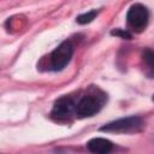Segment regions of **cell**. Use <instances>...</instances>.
<instances>
[{
    "label": "cell",
    "instance_id": "obj_1",
    "mask_svg": "<svg viewBox=\"0 0 154 154\" xmlns=\"http://www.w3.org/2000/svg\"><path fill=\"white\" fill-rule=\"evenodd\" d=\"M143 128L142 118L138 116H130L119 118L117 120L109 122L102 125L99 130L103 132H116V134H129V132H137Z\"/></svg>",
    "mask_w": 154,
    "mask_h": 154
},
{
    "label": "cell",
    "instance_id": "obj_2",
    "mask_svg": "<svg viewBox=\"0 0 154 154\" xmlns=\"http://www.w3.org/2000/svg\"><path fill=\"white\" fill-rule=\"evenodd\" d=\"M103 102V95L100 96L96 94H87L76 103V116L81 119L93 117L102 108Z\"/></svg>",
    "mask_w": 154,
    "mask_h": 154
},
{
    "label": "cell",
    "instance_id": "obj_3",
    "mask_svg": "<svg viewBox=\"0 0 154 154\" xmlns=\"http://www.w3.org/2000/svg\"><path fill=\"white\" fill-rule=\"evenodd\" d=\"M126 20L129 26L135 32H142L146 30L149 22V11L142 4H134L130 6L126 13Z\"/></svg>",
    "mask_w": 154,
    "mask_h": 154
},
{
    "label": "cell",
    "instance_id": "obj_4",
    "mask_svg": "<svg viewBox=\"0 0 154 154\" xmlns=\"http://www.w3.org/2000/svg\"><path fill=\"white\" fill-rule=\"evenodd\" d=\"M73 55V46L71 41L61 42L51 54V70L61 71L71 60Z\"/></svg>",
    "mask_w": 154,
    "mask_h": 154
},
{
    "label": "cell",
    "instance_id": "obj_5",
    "mask_svg": "<svg viewBox=\"0 0 154 154\" xmlns=\"http://www.w3.org/2000/svg\"><path fill=\"white\" fill-rule=\"evenodd\" d=\"M73 114H76V103L70 96H61L55 100L51 116L53 119L58 122H64L70 119Z\"/></svg>",
    "mask_w": 154,
    "mask_h": 154
},
{
    "label": "cell",
    "instance_id": "obj_6",
    "mask_svg": "<svg viewBox=\"0 0 154 154\" xmlns=\"http://www.w3.org/2000/svg\"><path fill=\"white\" fill-rule=\"evenodd\" d=\"M87 148L91 154H109L113 149V143L103 137H94L88 141Z\"/></svg>",
    "mask_w": 154,
    "mask_h": 154
},
{
    "label": "cell",
    "instance_id": "obj_7",
    "mask_svg": "<svg viewBox=\"0 0 154 154\" xmlns=\"http://www.w3.org/2000/svg\"><path fill=\"white\" fill-rule=\"evenodd\" d=\"M96 16H97V11H96V10H91V11H88V12H85V13L79 14V16L76 18V22H77L78 24L84 25V24H88V23L93 22Z\"/></svg>",
    "mask_w": 154,
    "mask_h": 154
},
{
    "label": "cell",
    "instance_id": "obj_8",
    "mask_svg": "<svg viewBox=\"0 0 154 154\" xmlns=\"http://www.w3.org/2000/svg\"><path fill=\"white\" fill-rule=\"evenodd\" d=\"M142 58H143V61L144 64L148 66V70H149V78H152V72H153V52L150 48H147L143 51V54H142Z\"/></svg>",
    "mask_w": 154,
    "mask_h": 154
},
{
    "label": "cell",
    "instance_id": "obj_9",
    "mask_svg": "<svg viewBox=\"0 0 154 154\" xmlns=\"http://www.w3.org/2000/svg\"><path fill=\"white\" fill-rule=\"evenodd\" d=\"M111 35H113V36H118V37L124 38V40H130V38L132 37V35H131L130 31H128V30H125V29H120V28L113 29V30L111 31Z\"/></svg>",
    "mask_w": 154,
    "mask_h": 154
}]
</instances>
